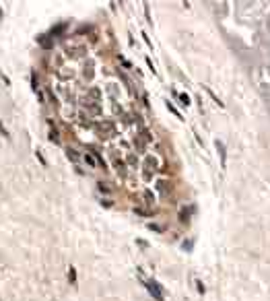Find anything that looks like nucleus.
<instances>
[{"instance_id":"1","label":"nucleus","mask_w":270,"mask_h":301,"mask_svg":"<svg viewBox=\"0 0 270 301\" xmlns=\"http://www.w3.org/2000/svg\"><path fill=\"white\" fill-rule=\"evenodd\" d=\"M146 289H149V293H151L157 301H163V295H161L159 285H157V282H146Z\"/></svg>"},{"instance_id":"2","label":"nucleus","mask_w":270,"mask_h":301,"mask_svg":"<svg viewBox=\"0 0 270 301\" xmlns=\"http://www.w3.org/2000/svg\"><path fill=\"white\" fill-rule=\"evenodd\" d=\"M85 159H87V161H89V163H91V165H95V159L91 157V155H85Z\"/></svg>"},{"instance_id":"3","label":"nucleus","mask_w":270,"mask_h":301,"mask_svg":"<svg viewBox=\"0 0 270 301\" xmlns=\"http://www.w3.org/2000/svg\"><path fill=\"white\" fill-rule=\"evenodd\" d=\"M68 157H70L72 161H76V153H74V151H68Z\"/></svg>"}]
</instances>
